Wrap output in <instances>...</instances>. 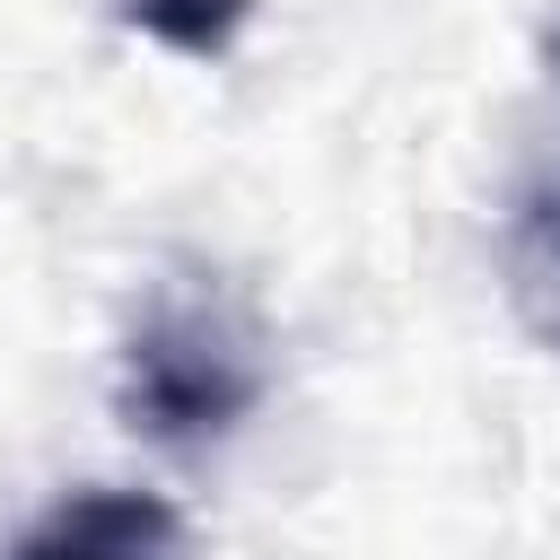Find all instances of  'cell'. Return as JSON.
I'll return each mask as SVG.
<instances>
[{"label":"cell","instance_id":"cell-1","mask_svg":"<svg viewBox=\"0 0 560 560\" xmlns=\"http://www.w3.org/2000/svg\"><path fill=\"white\" fill-rule=\"evenodd\" d=\"M262 385H271L262 332L219 289H158L140 306V324L122 332L114 411L131 438H149L166 455H201V446L245 429Z\"/></svg>","mask_w":560,"mask_h":560},{"label":"cell","instance_id":"cell-2","mask_svg":"<svg viewBox=\"0 0 560 560\" xmlns=\"http://www.w3.org/2000/svg\"><path fill=\"white\" fill-rule=\"evenodd\" d=\"M9 560H184V516L158 490H70Z\"/></svg>","mask_w":560,"mask_h":560},{"label":"cell","instance_id":"cell-3","mask_svg":"<svg viewBox=\"0 0 560 560\" xmlns=\"http://www.w3.org/2000/svg\"><path fill=\"white\" fill-rule=\"evenodd\" d=\"M499 280L516 324L560 359V166H534L499 219Z\"/></svg>","mask_w":560,"mask_h":560},{"label":"cell","instance_id":"cell-4","mask_svg":"<svg viewBox=\"0 0 560 560\" xmlns=\"http://www.w3.org/2000/svg\"><path fill=\"white\" fill-rule=\"evenodd\" d=\"M114 18H122L131 35L184 52V61H219V52L245 35L254 0H114Z\"/></svg>","mask_w":560,"mask_h":560},{"label":"cell","instance_id":"cell-5","mask_svg":"<svg viewBox=\"0 0 560 560\" xmlns=\"http://www.w3.org/2000/svg\"><path fill=\"white\" fill-rule=\"evenodd\" d=\"M542 61H551V79H560V26H551V35H542Z\"/></svg>","mask_w":560,"mask_h":560}]
</instances>
